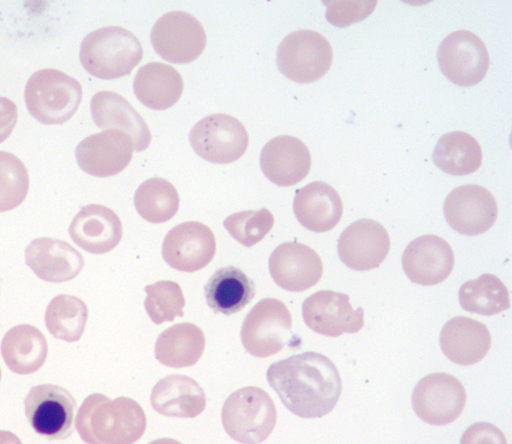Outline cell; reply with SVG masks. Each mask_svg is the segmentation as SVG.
I'll return each instance as SVG.
<instances>
[{"instance_id":"6da1fadb","label":"cell","mask_w":512,"mask_h":444,"mask_svg":"<svg viewBox=\"0 0 512 444\" xmlns=\"http://www.w3.org/2000/svg\"><path fill=\"white\" fill-rule=\"evenodd\" d=\"M270 386L295 416L322 418L336 407L343 382L325 355L304 352L274 363L267 372Z\"/></svg>"},{"instance_id":"7a4b0ae2","label":"cell","mask_w":512,"mask_h":444,"mask_svg":"<svg viewBox=\"0 0 512 444\" xmlns=\"http://www.w3.org/2000/svg\"><path fill=\"white\" fill-rule=\"evenodd\" d=\"M81 439L88 444H134L145 433L147 418L132 398L115 401L94 393L84 399L75 422Z\"/></svg>"},{"instance_id":"3957f363","label":"cell","mask_w":512,"mask_h":444,"mask_svg":"<svg viewBox=\"0 0 512 444\" xmlns=\"http://www.w3.org/2000/svg\"><path fill=\"white\" fill-rule=\"evenodd\" d=\"M144 56L142 44L131 31L121 27H105L82 40L80 62L91 75L113 80L127 75Z\"/></svg>"},{"instance_id":"277c9868","label":"cell","mask_w":512,"mask_h":444,"mask_svg":"<svg viewBox=\"0 0 512 444\" xmlns=\"http://www.w3.org/2000/svg\"><path fill=\"white\" fill-rule=\"evenodd\" d=\"M81 100V84L56 69L35 72L25 87V103L29 113L45 125L66 123L77 112Z\"/></svg>"},{"instance_id":"5b68a950","label":"cell","mask_w":512,"mask_h":444,"mask_svg":"<svg viewBox=\"0 0 512 444\" xmlns=\"http://www.w3.org/2000/svg\"><path fill=\"white\" fill-rule=\"evenodd\" d=\"M222 421L232 439L242 444H260L274 431L277 409L265 390L244 387L227 398L222 410Z\"/></svg>"},{"instance_id":"8992f818","label":"cell","mask_w":512,"mask_h":444,"mask_svg":"<svg viewBox=\"0 0 512 444\" xmlns=\"http://www.w3.org/2000/svg\"><path fill=\"white\" fill-rule=\"evenodd\" d=\"M333 61L331 44L322 34L300 30L287 35L277 52L280 72L296 83H312L329 71Z\"/></svg>"},{"instance_id":"52a82bcc","label":"cell","mask_w":512,"mask_h":444,"mask_svg":"<svg viewBox=\"0 0 512 444\" xmlns=\"http://www.w3.org/2000/svg\"><path fill=\"white\" fill-rule=\"evenodd\" d=\"M292 318L280 300L266 298L256 303L241 327V341L254 358L266 359L279 353L291 335Z\"/></svg>"},{"instance_id":"ba28073f","label":"cell","mask_w":512,"mask_h":444,"mask_svg":"<svg viewBox=\"0 0 512 444\" xmlns=\"http://www.w3.org/2000/svg\"><path fill=\"white\" fill-rule=\"evenodd\" d=\"M190 143L202 159L230 164L246 152L249 137L244 125L227 114H213L200 120L191 130Z\"/></svg>"},{"instance_id":"9c48e42d","label":"cell","mask_w":512,"mask_h":444,"mask_svg":"<svg viewBox=\"0 0 512 444\" xmlns=\"http://www.w3.org/2000/svg\"><path fill=\"white\" fill-rule=\"evenodd\" d=\"M76 409L73 396L53 384L32 387L25 398V415L31 428L49 440L71 436Z\"/></svg>"},{"instance_id":"30bf717a","label":"cell","mask_w":512,"mask_h":444,"mask_svg":"<svg viewBox=\"0 0 512 444\" xmlns=\"http://www.w3.org/2000/svg\"><path fill=\"white\" fill-rule=\"evenodd\" d=\"M151 42L163 60L173 64H189L204 52L206 34L201 23L192 15L170 12L154 25Z\"/></svg>"},{"instance_id":"8fae6325","label":"cell","mask_w":512,"mask_h":444,"mask_svg":"<svg viewBox=\"0 0 512 444\" xmlns=\"http://www.w3.org/2000/svg\"><path fill=\"white\" fill-rule=\"evenodd\" d=\"M466 391L461 382L446 373H435L421 379L413 390L412 406L425 423L445 426L462 414Z\"/></svg>"},{"instance_id":"7c38bea8","label":"cell","mask_w":512,"mask_h":444,"mask_svg":"<svg viewBox=\"0 0 512 444\" xmlns=\"http://www.w3.org/2000/svg\"><path fill=\"white\" fill-rule=\"evenodd\" d=\"M438 61L443 74L459 86L480 83L490 65L485 43L475 33L466 30L455 31L443 40Z\"/></svg>"},{"instance_id":"4fadbf2b","label":"cell","mask_w":512,"mask_h":444,"mask_svg":"<svg viewBox=\"0 0 512 444\" xmlns=\"http://www.w3.org/2000/svg\"><path fill=\"white\" fill-rule=\"evenodd\" d=\"M303 318L312 331L332 338L356 334L364 327V309H354L349 295L333 291H319L307 298Z\"/></svg>"},{"instance_id":"5bb4252c","label":"cell","mask_w":512,"mask_h":444,"mask_svg":"<svg viewBox=\"0 0 512 444\" xmlns=\"http://www.w3.org/2000/svg\"><path fill=\"white\" fill-rule=\"evenodd\" d=\"M217 252L216 237L201 222H184L170 230L162 244V257L173 269L183 273L203 270Z\"/></svg>"},{"instance_id":"9a60e30c","label":"cell","mask_w":512,"mask_h":444,"mask_svg":"<svg viewBox=\"0 0 512 444\" xmlns=\"http://www.w3.org/2000/svg\"><path fill=\"white\" fill-rule=\"evenodd\" d=\"M444 215L454 231L474 237L485 234L494 226L498 205L494 196L485 188L465 185L448 195Z\"/></svg>"},{"instance_id":"2e32d148","label":"cell","mask_w":512,"mask_h":444,"mask_svg":"<svg viewBox=\"0 0 512 444\" xmlns=\"http://www.w3.org/2000/svg\"><path fill=\"white\" fill-rule=\"evenodd\" d=\"M391 249L389 233L379 222L360 219L339 237L337 252L348 268L367 272L379 268Z\"/></svg>"},{"instance_id":"e0dca14e","label":"cell","mask_w":512,"mask_h":444,"mask_svg":"<svg viewBox=\"0 0 512 444\" xmlns=\"http://www.w3.org/2000/svg\"><path fill=\"white\" fill-rule=\"evenodd\" d=\"M134 143L120 130H105L85 138L75 150L78 166L96 177H111L131 163Z\"/></svg>"},{"instance_id":"ac0fdd59","label":"cell","mask_w":512,"mask_h":444,"mask_svg":"<svg viewBox=\"0 0 512 444\" xmlns=\"http://www.w3.org/2000/svg\"><path fill=\"white\" fill-rule=\"evenodd\" d=\"M269 270L280 288L289 292H304L321 280L323 263L318 253L309 246L287 242L271 254Z\"/></svg>"},{"instance_id":"d6986e66","label":"cell","mask_w":512,"mask_h":444,"mask_svg":"<svg viewBox=\"0 0 512 444\" xmlns=\"http://www.w3.org/2000/svg\"><path fill=\"white\" fill-rule=\"evenodd\" d=\"M402 264L410 281L421 286H435L449 278L455 258L451 246L444 239L425 235L408 245Z\"/></svg>"},{"instance_id":"ffe728a7","label":"cell","mask_w":512,"mask_h":444,"mask_svg":"<svg viewBox=\"0 0 512 444\" xmlns=\"http://www.w3.org/2000/svg\"><path fill=\"white\" fill-rule=\"evenodd\" d=\"M312 166L311 153L300 139L281 136L270 141L261 154V167L267 179L279 187L300 184Z\"/></svg>"},{"instance_id":"44dd1931","label":"cell","mask_w":512,"mask_h":444,"mask_svg":"<svg viewBox=\"0 0 512 444\" xmlns=\"http://www.w3.org/2000/svg\"><path fill=\"white\" fill-rule=\"evenodd\" d=\"M69 234L72 241L92 254H106L115 249L123 234L121 220L108 207L88 205L73 218Z\"/></svg>"},{"instance_id":"7402d4cb","label":"cell","mask_w":512,"mask_h":444,"mask_svg":"<svg viewBox=\"0 0 512 444\" xmlns=\"http://www.w3.org/2000/svg\"><path fill=\"white\" fill-rule=\"evenodd\" d=\"M26 264L42 281L65 283L75 279L84 266L83 256L61 240L41 238L25 250Z\"/></svg>"},{"instance_id":"603a6c76","label":"cell","mask_w":512,"mask_h":444,"mask_svg":"<svg viewBox=\"0 0 512 444\" xmlns=\"http://www.w3.org/2000/svg\"><path fill=\"white\" fill-rule=\"evenodd\" d=\"M293 210L304 228L314 233H326L339 224L344 204L331 186L315 182L296 191Z\"/></svg>"},{"instance_id":"cb8c5ba5","label":"cell","mask_w":512,"mask_h":444,"mask_svg":"<svg viewBox=\"0 0 512 444\" xmlns=\"http://www.w3.org/2000/svg\"><path fill=\"white\" fill-rule=\"evenodd\" d=\"M96 125L105 130L115 129L130 136L136 152H143L151 144L150 129L143 117L123 97L113 92H100L91 102Z\"/></svg>"},{"instance_id":"d4e9b609","label":"cell","mask_w":512,"mask_h":444,"mask_svg":"<svg viewBox=\"0 0 512 444\" xmlns=\"http://www.w3.org/2000/svg\"><path fill=\"white\" fill-rule=\"evenodd\" d=\"M440 343L443 353L452 363L473 366L486 357L492 338L484 324L466 317H456L444 326Z\"/></svg>"},{"instance_id":"484cf974","label":"cell","mask_w":512,"mask_h":444,"mask_svg":"<svg viewBox=\"0 0 512 444\" xmlns=\"http://www.w3.org/2000/svg\"><path fill=\"white\" fill-rule=\"evenodd\" d=\"M151 405L165 417L194 419L204 412L206 395L194 379L185 375H170L154 386Z\"/></svg>"},{"instance_id":"4316f807","label":"cell","mask_w":512,"mask_h":444,"mask_svg":"<svg viewBox=\"0 0 512 444\" xmlns=\"http://www.w3.org/2000/svg\"><path fill=\"white\" fill-rule=\"evenodd\" d=\"M184 91V80L172 66L152 62L139 69L134 92L147 108L163 111L175 106Z\"/></svg>"},{"instance_id":"83f0119b","label":"cell","mask_w":512,"mask_h":444,"mask_svg":"<svg viewBox=\"0 0 512 444\" xmlns=\"http://www.w3.org/2000/svg\"><path fill=\"white\" fill-rule=\"evenodd\" d=\"M7 367L18 375H30L44 367L49 345L44 334L30 325L12 328L5 335L2 346Z\"/></svg>"},{"instance_id":"f1b7e54d","label":"cell","mask_w":512,"mask_h":444,"mask_svg":"<svg viewBox=\"0 0 512 444\" xmlns=\"http://www.w3.org/2000/svg\"><path fill=\"white\" fill-rule=\"evenodd\" d=\"M255 284L240 269L226 266L209 279L204 288L208 306L216 314L232 316L254 298Z\"/></svg>"},{"instance_id":"f546056e","label":"cell","mask_w":512,"mask_h":444,"mask_svg":"<svg viewBox=\"0 0 512 444\" xmlns=\"http://www.w3.org/2000/svg\"><path fill=\"white\" fill-rule=\"evenodd\" d=\"M205 344V335L198 326L191 323L177 324L158 337L155 358L168 368H189L199 362Z\"/></svg>"},{"instance_id":"4dcf8cb0","label":"cell","mask_w":512,"mask_h":444,"mask_svg":"<svg viewBox=\"0 0 512 444\" xmlns=\"http://www.w3.org/2000/svg\"><path fill=\"white\" fill-rule=\"evenodd\" d=\"M433 159L445 173L468 175L476 172L482 165L483 152L478 141L466 132L446 133L438 142Z\"/></svg>"},{"instance_id":"1f68e13d","label":"cell","mask_w":512,"mask_h":444,"mask_svg":"<svg viewBox=\"0 0 512 444\" xmlns=\"http://www.w3.org/2000/svg\"><path fill=\"white\" fill-rule=\"evenodd\" d=\"M459 302L466 312L485 317L498 315L510 307L506 286L496 276L485 274L468 281L459 290Z\"/></svg>"},{"instance_id":"d6a6232c","label":"cell","mask_w":512,"mask_h":444,"mask_svg":"<svg viewBox=\"0 0 512 444\" xmlns=\"http://www.w3.org/2000/svg\"><path fill=\"white\" fill-rule=\"evenodd\" d=\"M46 326L57 339L73 343L80 340L89 320V308L75 296L59 295L47 307Z\"/></svg>"},{"instance_id":"836d02e7","label":"cell","mask_w":512,"mask_h":444,"mask_svg":"<svg viewBox=\"0 0 512 444\" xmlns=\"http://www.w3.org/2000/svg\"><path fill=\"white\" fill-rule=\"evenodd\" d=\"M135 206L140 216L151 224H164L173 219L180 208L177 189L163 179H151L136 192Z\"/></svg>"},{"instance_id":"e575fe53","label":"cell","mask_w":512,"mask_h":444,"mask_svg":"<svg viewBox=\"0 0 512 444\" xmlns=\"http://www.w3.org/2000/svg\"><path fill=\"white\" fill-rule=\"evenodd\" d=\"M145 308L156 325L174 322L184 317L186 299L181 286L172 281H161L145 288Z\"/></svg>"},{"instance_id":"d590c367","label":"cell","mask_w":512,"mask_h":444,"mask_svg":"<svg viewBox=\"0 0 512 444\" xmlns=\"http://www.w3.org/2000/svg\"><path fill=\"white\" fill-rule=\"evenodd\" d=\"M29 191V173L15 155L0 152V213L19 207Z\"/></svg>"},{"instance_id":"8d00e7d4","label":"cell","mask_w":512,"mask_h":444,"mask_svg":"<svg viewBox=\"0 0 512 444\" xmlns=\"http://www.w3.org/2000/svg\"><path fill=\"white\" fill-rule=\"evenodd\" d=\"M274 224V215L266 208L238 212L224 221V227L232 238L248 248L262 242Z\"/></svg>"},{"instance_id":"74e56055","label":"cell","mask_w":512,"mask_h":444,"mask_svg":"<svg viewBox=\"0 0 512 444\" xmlns=\"http://www.w3.org/2000/svg\"><path fill=\"white\" fill-rule=\"evenodd\" d=\"M327 7V21L335 27L345 28L368 18L377 6L376 0L366 2H323Z\"/></svg>"},{"instance_id":"f35d334b","label":"cell","mask_w":512,"mask_h":444,"mask_svg":"<svg viewBox=\"0 0 512 444\" xmlns=\"http://www.w3.org/2000/svg\"><path fill=\"white\" fill-rule=\"evenodd\" d=\"M460 444H507L503 432L495 425L480 422L467 428Z\"/></svg>"},{"instance_id":"ab89813d","label":"cell","mask_w":512,"mask_h":444,"mask_svg":"<svg viewBox=\"0 0 512 444\" xmlns=\"http://www.w3.org/2000/svg\"><path fill=\"white\" fill-rule=\"evenodd\" d=\"M18 120L16 104L8 98L0 97V144L13 132Z\"/></svg>"},{"instance_id":"60d3db41","label":"cell","mask_w":512,"mask_h":444,"mask_svg":"<svg viewBox=\"0 0 512 444\" xmlns=\"http://www.w3.org/2000/svg\"><path fill=\"white\" fill-rule=\"evenodd\" d=\"M0 444H22V441L16 434L0 430Z\"/></svg>"},{"instance_id":"b9f144b4","label":"cell","mask_w":512,"mask_h":444,"mask_svg":"<svg viewBox=\"0 0 512 444\" xmlns=\"http://www.w3.org/2000/svg\"><path fill=\"white\" fill-rule=\"evenodd\" d=\"M149 444H183L178 440L172 439V438H160L156 439Z\"/></svg>"},{"instance_id":"7bdbcfd3","label":"cell","mask_w":512,"mask_h":444,"mask_svg":"<svg viewBox=\"0 0 512 444\" xmlns=\"http://www.w3.org/2000/svg\"><path fill=\"white\" fill-rule=\"evenodd\" d=\"M0 381H2V370H0Z\"/></svg>"}]
</instances>
